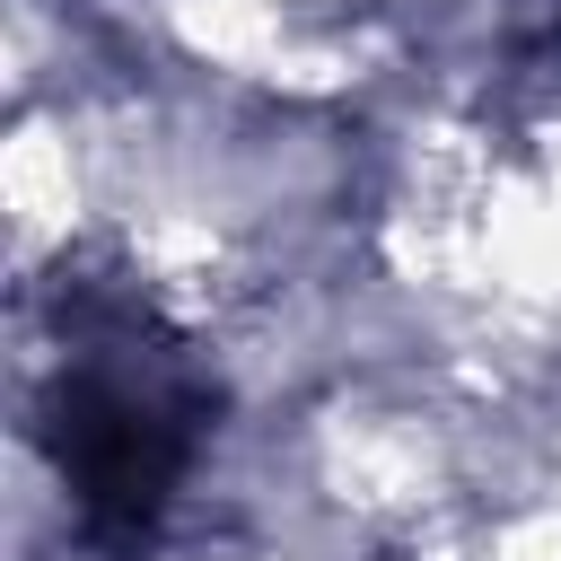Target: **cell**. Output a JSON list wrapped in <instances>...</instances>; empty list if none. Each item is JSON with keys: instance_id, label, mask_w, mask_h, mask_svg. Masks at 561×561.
I'll return each instance as SVG.
<instances>
[{"instance_id": "cell-1", "label": "cell", "mask_w": 561, "mask_h": 561, "mask_svg": "<svg viewBox=\"0 0 561 561\" xmlns=\"http://www.w3.org/2000/svg\"><path fill=\"white\" fill-rule=\"evenodd\" d=\"M184 438H193V386H175L167 351H79L61 394H53V456L88 508V526L105 535H140L175 473H184Z\"/></svg>"}]
</instances>
